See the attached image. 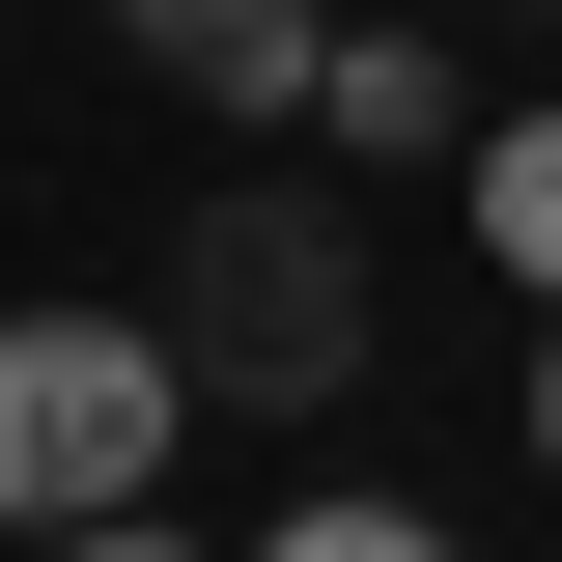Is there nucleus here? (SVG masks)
<instances>
[{"mask_svg":"<svg viewBox=\"0 0 562 562\" xmlns=\"http://www.w3.org/2000/svg\"><path fill=\"white\" fill-rule=\"evenodd\" d=\"M198 338L169 310H0V535H85V506H169L198 450Z\"/></svg>","mask_w":562,"mask_h":562,"instance_id":"1","label":"nucleus"},{"mask_svg":"<svg viewBox=\"0 0 562 562\" xmlns=\"http://www.w3.org/2000/svg\"><path fill=\"white\" fill-rule=\"evenodd\" d=\"M169 338H198V394H366V254L310 198H225L169 254Z\"/></svg>","mask_w":562,"mask_h":562,"instance_id":"2","label":"nucleus"},{"mask_svg":"<svg viewBox=\"0 0 562 562\" xmlns=\"http://www.w3.org/2000/svg\"><path fill=\"white\" fill-rule=\"evenodd\" d=\"M310 140H338V169H479V113H450V57H422V0H338Z\"/></svg>","mask_w":562,"mask_h":562,"instance_id":"3","label":"nucleus"},{"mask_svg":"<svg viewBox=\"0 0 562 562\" xmlns=\"http://www.w3.org/2000/svg\"><path fill=\"white\" fill-rule=\"evenodd\" d=\"M113 29L198 85V113H310V57H338V0H113Z\"/></svg>","mask_w":562,"mask_h":562,"instance_id":"4","label":"nucleus"},{"mask_svg":"<svg viewBox=\"0 0 562 562\" xmlns=\"http://www.w3.org/2000/svg\"><path fill=\"white\" fill-rule=\"evenodd\" d=\"M479 254L562 310V113H479Z\"/></svg>","mask_w":562,"mask_h":562,"instance_id":"5","label":"nucleus"},{"mask_svg":"<svg viewBox=\"0 0 562 562\" xmlns=\"http://www.w3.org/2000/svg\"><path fill=\"white\" fill-rule=\"evenodd\" d=\"M254 562H450V535H422V506H366V479H338V506H281Z\"/></svg>","mask_w":562,"mask_h":562,"instance_id":"6","label":"nucleus"},{"mask_svg":"<svg viewBox=\"0 0 562 562\" xmlns=\"http://www.w3.org/2000/svg\"><path fill=\"white\" fill-rule=\"evenodd\" d=\"M0 562H198L169 506H85V535H0Z\"/></svg>","mask_w":562,"mask_h":562,"instance_id":"7","label":"nucleus"},{"mask_svg":"<svg viewBox=\"0 0 562 562\" xmlns=\"http://www.w3.org/2000/svg\"><path fill=\"white\" fill-rule=\"evenodd\" d=\"M535 450H562V338H535Z\"/></svg>","mask_w":562,"mask_h":562,"instance_id":"8","label":"nucleus"}]
</instances>
